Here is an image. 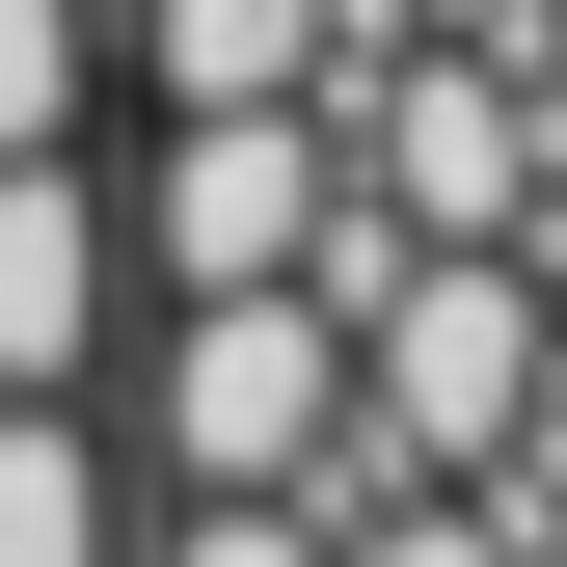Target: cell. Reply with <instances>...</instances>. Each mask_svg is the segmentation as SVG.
<instances>
[{
    "instance_id": "1",
    "label": "cell",
    "mask_w": 567,
    "mask_h": 567,
    "mask_svg": "<svg viewBox=\"0 0 567 567\" xmlns=\"http://www.w3.org/2000/svg\"><path fill=\"white\" fill-rule=\"evenodd\" d=\"M540 433V244H379L351 270V486H486Z\"/></svg>"
},
{
    "instance_id": "2",
    "label": "cell",
    "mask_w": 567,
    "mask_h": 567,
    "mask_svg": "<svg viewBox=\"0 0 567 567\" xmlns=\"http://www.w3.org/2000/svg\"><path fill=\"white\" fill-rule=\"evenodd\" d=\"M135 486H324L351 514V298L324 270H244V298L135 324Z\"/></svg>"
},
{
    "instance_id": "3",
    "label": "cell",
    "mask_w": 567,
    "mask_h": 567,
    "mask_svg": "<svg viewBox=\"0 0 567 567\" xmlns=\"http://www.w3.org/2000/svg\"><path fill=\"white\" fill-rule=\"evenodd\" d=\"M351 135V217L379 244H540V82H514V28H379L324 82Z\"/></svg>"
},
{
    "instance_id": "4",
    "label": "cell",
    "mask_w": 567,
    "mask_h": 567,
    "mask_svg": "<svg viewBox=\"0 0 567 567\" xmlns=\"http://www.w3.org/2000/svg\"><path fill=\"white\" fill-rule=\"evenodd\" d=\"M163 298H244V270H351V135L324 109H163V163H135L109 217Z\"/></svg>"
},
{
    "instance_id": "5",
    "label": "cell",
    "mask_w": 567,
    "mask_h": 567,
    "mask_svg": "<svg viewBox=\"0 0 567 567\" xmlns=\"http://www.w3.org/2000/svg\"><path fill=\"white\" fill-rule=\"evenodd\" d=\"M135 298V244H109V189H82V135H28L0 163V379H82Z\"/></svg>"
},
{
    "instance_id": "6",
    "label": "cell",
    "mask_w": 567,
    "mask_h": 567,
    "mask_svg": "<svg viewBox=\"0 0 567 567\" xmlns=\"http://www.w3.org/2000/svg\"><path fill=\"white\" fill-rule=\"evenodd\" d=\"M135 82L163 109H324L351 82V0H135Z\"/></svg>"
},
{
    "instance_id": "7",
    "label": "cell",
    "mask_w": 567,
    "mask_h": 567,
    "mask_svg": "<svg viewBox=\"0 0 567 567\" xmlns=\"http://www.w3.org/2000/svg\"><path fill=\"white\" fill-rule=\"evenodd\" d=\"M0 567H135V460L82 433V379H0Z\"/></svg>"
},
{
    "instance_id": "8",
    "label": "cell",
    "mask_w": 567,
    "mask_h": 567,
    "mask_svg": "<svg viewBox=\"0 0 567 567\" xmlns=\"http://www.w3.org/2000/svg\"><path fill=\"white\" fill-rule=\"evenodd\" d=\"M135 567H351V514H324V486H163Z\"/></svg>"
},
{
    "instance_id": "9",
    "label": "cell",
    "mask_w": 567,
    "mask_h": 567,
    "mask_svg": "<svg viewBox=\"0 0 567 567\" xmlns=\"http://www.w3.org/2000/svg\"><path fill=\"white\" fill-rule=\"evenodd\" d=\"M82 82H109V0H0V163L82 135Z\"/></svg>"
},
{
    "instance_id": "10",
    "label": "cell",
    "mask_w": 567,
    "mask_h": 567,
    "mask_svg": "<svg viewBox=\"0 0 567 567\" xmlns=\"http://www.w3.org/2000/svg\"><path fill=\"white\" fill-rule=\"evenodd\" d=\"M351 567H540L486 486H351Z\"/></svg>"
},
{
    "instance_id": "11",
    "label": "cell",
    "mask_w": 567,
    "mask_h": 567,
    "mask_svg": "<svg viewBox=\"0 0 567 567\" xmlns=\"http://www.w3.org/2000/svg\"><path fill=\"white\" fill-rule=\"evenodd\" d=\"M540 405H567V217H540Z\"/></svg>"
}]
</instances>
